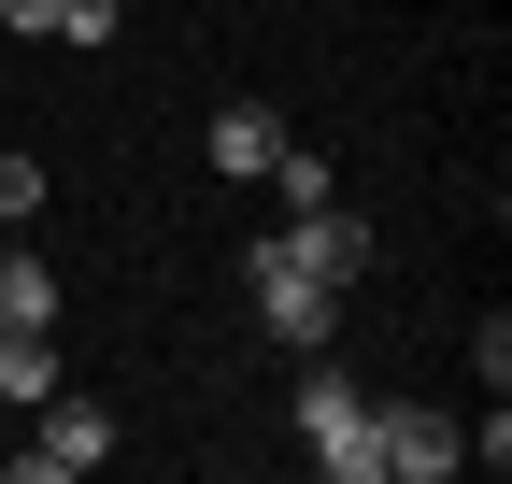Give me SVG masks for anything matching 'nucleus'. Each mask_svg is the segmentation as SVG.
I'll use <instances>...</instances> for the list:
<instances>
[{
	"label": "nucleus",
	"mask_w": 512,
	"mask_h": 484,
	"mask_svg": "<svg viewBox=\"0 0 512 484\" xmlns=\"http://www.w3.org/2000/svg\"><path fill=\"white\" fill-rule=\"evenodd\" d=\"M0 328H57V271L29 257V242L0 257Z\"/></svg>",
	"instance_id": "8"
},
{
	"label": "nucleus",
	"mask_w": 512,
	"mask_h": 484,
	"mask_svg": "<svg viewBox=\"0 0 512 484\" xmlns=\"http://www.w3.org/2000/svg\"><path fill=\"white\" fill-rule=\"evenodd\" d=\"M57 399V328H0V413Z\"/></svg>",
	"instance_id": "7"
},
{
	"label": "nucleus",
	"mask_w": 512,
	"mask_h": 484,
	"mask_svg": "<svg viewBox=\"0 0 512 484\" xmlns=\"http://www.w3.org/2000/svg\"><path fill=\"white\" fill-rule=\"evenodd\" d=\"M242 299H256V328H271L285 356H328L356 285H342V271H313V242H299V228H256V242H242Z\"/></svg>",
	"instance_id": "1"
},
{
	"label": "nucleus",
	"mask_w": 512,
	"mask_h": 484,
	"mask_svg": "<svg viewBox=\"0 0 512 484\" xmlns=\"http://www.w3.org/2000/svg\"><path fill=\"white\" fill-rule=\"evenodd\" d=\"M29 214H43V157H29V143H0V228H29Z\"/></svg>",
	"instance_id": "9"
},
{
	"label": "nucleus",
	"mask_w": 512,
	"mask_h": 484,
	"mask_svg": "<svg viewBox=\"0 0 512 484\" xmlns=\"http://www.w3.org/2000/svg\"><path fill=\"white\" fill-rule=\"evenodd\" d=\"M370 470H384V484H456V470H470V428L427 413V399H384V413H370Z\"/></svg>",
	"instance_id": "4"
},
{
	"label": "nucleus",
	"mask_w": 512,
	"mask_h": 484,
	"mask_svg": "<svg viewBox=\"0 0 512 484\" xmlns=\"http://www.w3.org/2000/svg\"><path fill=\"white\" fill-rule=\"evenodd\" d=\"M114 456V413L100 399H72V385H57V399H29V442H15V484H86Z\"/></svg>",
	"instance_id": "3"
},
{
	"label": "nucleus",
	"mask_w": 512,
	"mask_h": 484,
	"mask_svg": "<svg viewBox=\"0 0 512 484\" xmlns=\"http://www.w3.org/2000/svg\"><path fill=\"white\" fill-rule=\"evenodd\" d=\"M15 43H114V0H0Z\"/></svg>",
	"instance_id": "6"
},
{
	"label": "nucleus",
	"mask_w": 512,
	"mask_h": 484,
	"mask_svg": "<svg viewBox=\"0 0 512 484\" xmlns=\"http://www.w3.org/2000/svg\"><path fill=\"white\" fill-rule=\"evenodd\" d=\"M271 157H285V114H271V100H228V114H214V171H228V186H256Z\"/></svg>",
	"instance_id": "5"
},
{
	"label": "nucleus",
	"mask_w": 512,
	"mask_h": 484,
	"mask_svg": "<svg viewBox=\"0 0 512 484\" xmlns=\"http://www.w3.org/2000/svg\"><path fill=\"white\" fill-rule=\"evenodd\" d=\"M299 456L328 470V484H384L370 470V399L328 371V356H299Z\"/></svg>",
	"instance_id": "2"
},
{
	"label": "nucleus",
	"mask_w": 512,
	"mask_h": 484,
	"mask_svg": "<svg viewBox=\"0 0 512 484\" xmlns=\"http://www.w3.org/2000/svg\"><path fill=\"white\" fill-rule=\"evenodd\" d=\"M271 186H285V214H313V200H342V186H328V157H313V143H285V157H271Z\"/></svg>",
	"instance_id": "10"
}]
</instances>
